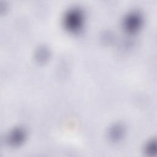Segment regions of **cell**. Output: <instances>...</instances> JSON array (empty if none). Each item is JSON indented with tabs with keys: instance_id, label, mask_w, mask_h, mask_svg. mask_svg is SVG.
<instances>
[{
	"instance_id": "1",
	"label": "cell",
	"mask_w": 157,
	"mask_h": 157,
	"mask_svg": "<svg viewBox=\"0 0 157 157\" xmlns=\"http://www.w3.org/2000/svg\"><path fill=\"white\" fill-rule=\"evenodd\" d=\"M83 21L84 15L83 11L78 7L70 8L64 15V26L70 32L76 33L80 30Z\"/></svg>"
},
{
	"instance_id": "2",
	"label": "cell",
	"mask_w": 157,
	"mask_h": 157,
	"mask_svg": "<svg viewBox=\"0 0 157 157\" xmlns=\"http://www.w3.org/2000/svg\"><path fill=\"white\" fill-rule=\"evenodd\" d=\"M143 23L142 14L138 11H132L128 13L124 18L123 26L128 33H135L139 30Z\"/></svg>"
},
{
	"instance_id": "3",
	"label": "cell",
	"mask_w": 157,
	"mask_h": 157,
	"mask_svg": "<svg viewBox=\"0 0 157 157\" xmlns=\"http://www.w3.org/2000/svg\"><path fill=\"white\" fill-rule=\"evenodd\" d=\"M26 132L21 127H15L7 134L6 140L7 144L12 147H18L25 140Z\"/></svg>"
},
{
	"instance_id": "4",
	"label": "cell",
	"mask_w": 157,
	"mask_h": 157,
	"mask_svg": "<svg viewBox=\"0 0 157 157\" xmlns=\"http://www.w3.org/2000/svg\"><path fill=\"white\" fill-rule=\"evenodd\" d=\"M125 133V127L121 123L113 124L108 130V137L113 142L120 141Z\"/></svg>"
},
{
	"instance_id": "5",
	"label": "cell",
	"mask_w": 157,
	"mask_h": 157,
	"mask_svg": "<svg viewBox=\"0 0 157 157\" xmlns=\"http://www.w3.org/2000/svg\"><path fill=\"white\" fill-rule=\"evenodd\" d=\"M50 52L48 48L44 46H40L36 51L35 58L39 63H44L47 61L49 57Z\"/></svg>"
},
{
	"instance_id": "6",
	"label": "cell",
	"mask_w": 157,
	"mask_h": 157,
	"mask_svg": "<svg viewBox=\"0 0 157 157\" xmlns=\"http://www.w3.org/2000/svg\"><path fill=\"white\" fill-rule=\"evenodd\" d=\"M156 143L155 139H151L148 141L145 146V151L148 155H153L156 153Z\"/></svg>"
}]
</instances>
